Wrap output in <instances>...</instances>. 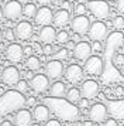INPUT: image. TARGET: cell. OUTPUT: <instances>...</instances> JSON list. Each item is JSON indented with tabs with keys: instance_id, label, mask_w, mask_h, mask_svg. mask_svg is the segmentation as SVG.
<instances>
[{
	"instance_id": "6da1fadb",
	"label": "cell",
	"mask_w": 124,
	"mask_h": 126,
	"mask_svg": "<svg viewBox=\"0 0 124 126\" xmlns=\"http://www.w3.org/2000/svg\"><path fill=\"white\" fill-rule=\"evenodd\" d=\"M25 99L24 94L20 91H7L0 96V116H6L7 113L17 112L18 109L25 106Z\"/></svg>"
},
{
	"instance_id": "7a4b0ae2",
	"label": "cell",
	"mask_w": 124,
	"mask_h": 126,
	"mask_svg": "<svg viewBox=\"0 0 124 126\" xmlns=\"http://www.w3.org/2000/svg\"><path fill=\"white\" fill-rule=\"evenodd\" d=\"M45 103H48V108L63 120H75L78 118V108L69 103V101H62V98H50L45 99Z\"/></svg>"
},
{
	"instance_id": "3957f363",
	"label": "cell",
	"mask_w": 124,
	"mask_h": 126,
	"mask_svg": "<svg viewBox=\"0 0 124 126\" xmlns=\"http://www.w3.org/2000/svg\"><path fill=\"white\" fill-rule=\"evenodd\" d=\"M87 10L97 20H106L110 16V4L106 0H89L87 1Z\"/></svg>"
},
{
	"instance_id": "277c9868",
	"label": "cell",
	"mask_w": 124,
	"mask_h": 126,
	"mask_svg": "<svg viewBox=\"0 0 124 126\" xmlns=\"http://www.w3.org/2000/svg\"><path fill=\"white\" fill-rule=\"evenodd\" d=\"M103 69H104V60L99 55H90L83 65V71L87 75L92 77H99L103 74Z\"/></svg>"
},
{
	"instance_id": "5b68a950",
	"label": "cell",
	"mask_w": 124,
	"mask_h": 126,
	"mask_svg": "<svg viewBox=\"0 0 124 126\" xmlns=\"http://www.w3.org/2000/svg\"><path fill=\"white\" fill-rule=\"evenodd\" d=\"M87 35H89V38L92 41H101L103 43L109 35L107 24H104L101 20H97L95 23H92L89 31H87Z\"/></svg>"
},
{
	"instance_id": "8992f818",
	"label": "cell",
	"mask_w": 124,
	"mask_h": 126,
	"mask_svg": "<svg viewBox=\"0 0 124 126\" xmlns=\"http://www.w3.org/2000/svg\"><path fill=\"white\" fill-rule=\"evenodd\" d=\"M87 115H89L90 120L93 123H103L109 116V110H107V106L104 103L97 102V103H93L89 108V113Z\"/></svg>"
},
{
	"instance_id": "52a82bcc",
	"label": "cell",
	"mask_w": 124,
	"mask_h": 126,
	"mask_svg": "<svg viewBox=\"0 0 124 126\" xmlns=\"http://www.w3.org/2000/svg\"><path fill=\"white\" fill-rule=\"evenodd\" d=\"M90 20L86 14H82V16H75V17L71 20V27H72V31L76 33L79 35H85L87 34V31L90 29Z\"/></svg>"
},
{
	"instance_id": "ba28073f",
	"label": "cell",
	"mask_w": 124,
	"mask_h": 126,
	"mask_svg": "<svg viewBox=\"0 0 124 126\" xmlns=\"http://www.w3.org/2000/svg\"><path fill=\"white\" fill-rule=\"evenodd\" d=\"M83 67H80L78 64H71L68 65V68H65L63 71V77L68 82L71 84H79L80 81L83 79Z\"/></svg>"
},
{
	"instance_id": "9c48e42d",
	"label": "cell",
	"mask_w": 124,
	"mask_h": 126,
	"mask_svg": "<svg viewBox=\"0 0 124 126\" xmlns=\"http://www.w3.org/2000/svg\"><path fill=\"white\" fill-rule=\"evenodd\" d=\"M23 14V6L17 0H10L7 1L3 7V16L7 20H17Z\"/></svg>"
},
{
	"instance_id": "30bf717a",
	"label": "cell",
	"mask_w": 124,
	"mask_h": 126,
	"mask_svg": "<svg viewBox=\"0 0 124 126\" xmlns=\"http://www.w3.org/2000/svg\"><path fill=\"white\" fill-rule=\"evenodd\" d=\"M52 18H54L52 10L48 6H41L34 16V23L39 27H44V26H50L52 23Z\"/></svg>"
},
{
	"instance_id": "8fae6325",
	"label": "cell",
	"mask_w": 124,
	"mask_h": 126,
	"mask_svg": "<svg viewBox=\"0 0 124 126\" xmlns=\"http://www.w3.org/2000/svg\"><path fill=\"white\" fill-rule=\"evenodd\" d=\"M0 77H1V81H3L4 85L14 86L20 81V71L14 65H9V67H6L3 69V72L0 74Z\"/></svg>"
},
{
	"instance_id": "7c38bea8",
	"label": "cell",
	"mask_w": 124,
	"mask_h": 126,
	"mask_svg": "<svg viewBox=\"0 0 124 126\" xmlns=\"http://www.w3.org/2000/svg\"><path fill=\"white\" fill-rule=\"evenodd\" d=\"M30 88L37 94H44L50 89V78L44 74H37L30 79Z\"/></svg>"
},
{
	"instance_id": "4fadbf2b",
	"label": "cell",
	"mask_w": 124,
	"mask_h": 126,
	"mask_svg": "<svg viewBox=\"0 0 124 126\" xmlns=\"http://www.w3.org/2000/svg\"><path fill=\"white\" fill-rule=\"evenodd\" d=\"M63 71H65V68H63V64L61 60H51L45 65L47 77L51 79H59L63 75Z\"/></svg>"
},
{
	"instance_id": "5bb4252c",
	"label": "cell",
	"mask_w": 124,
	"mask_h": 126,
	"mask_svg": "<svg viewBox=\"0 0 124 126\" xmlns=\"http://www.w3.org/2000/svg\"><path fill=\"white\" fill-rule=\"evenodd\" d=\"M99 89L100 86L97 84V81L95 79H86L82 82V86H80V94L82 96L86 98V99H93L99 95Z\"/></svg>"
},
{
	"instance_id": "9a60e30c",
	"label": "cell",
	"mask_w": 124,
	"mask_h": 126,
	"mask_svg": "<svg viewBox=\"0 0 124 126\" xmlns=\"http://www.w3.org/2000/svg\"><path fill=\"white\" fill-rule=\"evenodd\" d=\"M123 44H124V35L120 30L113 31V33H110L107 35V38H106L107 51H117L120 47H123Z\"/></svg>"
},
{
	"instance_id": "2e32d148",
	"label": "cell",
	"mask_w": 124,
	"mask_h": 126,
	"mask_svg": "<svg viewBox=\"0 0 124 126\" xmlns=\"http://www.w3.org/2000/svg\"><path fill=\"white\" fill-rule=\"evenodd\" d=\"M33 33H34V27L30 21H20V23H17L16 29H14L16 37L21 41L30 40L31 35H33Z\"/></svg>"
},
{
	"instance_id": "e0dca14e",
	"label": "cell",
	"mask_w": 124,
	"mask_h": 126,
	"mask_svg": "<svg viewBox=\"0 0 124 126\" xmlns=\"http://www.w3.org/2000/svg\"><path fill=\"white\" fill-rule=\"evenodd\" d=\"M92 51H93L92 46L87 41H79V43H76L75 48L72 50L73 57L76 58V60H79V61H86L92 55Z\"/></svg>"
},
{
	"instance_id": "ac0fdd59",
	"label": "cell",
	"mask_w": 124,
	"mask_h": 126,
	"mask_svg": "<svg viewBox=\"0 0 124 126\" xmlns=\"http://www.w3.org/2000/svg\"><path fill=\"white\" fill-rule=\"evenodd\" d=\"M24 57V51H23V46L17 44V43H11L10 46L6 48V58L13 64L20 63Z\"/></svg>"
},
{
	"instance_id": "d6986e66",
	"label": "cell",
	"mask_w": 124,
	"mask_h": 126,
	"mask_svg": "<svg viewBox=\"0 0 124 126\" xmlns=\"http://www.w3.org/2000/svg\"><path fill=\"white\" fill-rule=\"evenodd\" d=\"M33 113L28 109H18L14 115V125L16 126H31L33 125Z\"/></svg>"
},
{
	"instance_id": "ffe728a7",
	"label": "cell",
	"mask_w": 124,
	"mask_h": 126,
	"mask_svg": "<svg viewBox=\"0 0 124 126\" xmlns=\"http://www.w3.org/2000/svg\"><path fill=\"white\" fill-rule=\"evenodd\" d=\"M52 23L55 27H65L71 23V13L65 10V9H59L54 13V18Z\"/></svg>"
},
{
	"instance_id": "44dd1931",
	"label": "cell",
	"mask_w": 124,
	"mask_h": 126,
	"mask_svg": "<svg viewBox=\"0 0 124 126\" xmlns=\"http://www.w3.org/2000/svg\"><path fill=\"white\" fill-rule=\"evenodd\" d=\"M39 40L42 41L44 44H52L56 40V30L54 26H44L39 30Z\"/></svg>"
},
{
	"instance_id": "7402d4cb",
	"label": "cell",
	"mask_w": 124,
	"mask_h": 126,
	"mask_svg": "<svg viewBox=\"0 0 124 126\" xmlns=\"http://www.w3.org/2000/svg\"><path fill=\"white\" fill-rule=\"evenodd\" d=\"M109 115L114 118V119H124V101L118 99V101H113L109 106H107Z\"/></svg>"
},
{
	"instance_id": "603a6c76",
	"label": "cell",
	"mask_w": 124,
	"mask_h": 126,
	"mask_svg": "<svg viewBox=\"0 0 124 126\" xmlns=\"http://www.w3.org/2000/svg\"><path fill=\"white\" fill-rule=\"evenodd\" d=\"M51 116V109L48 108V105H35L33 110V118L37 122H47Z\"/></svg>"
},
{
	"instance_id": "cb8c5ba5",
	"label": "cell",
	"mask_w": 124,
	"mask_h": 126,
	"mask_svg": "<svg viewBox=\"0 0 124 126\" xmlns=\"http://www.w3.org/2000/svg\"><path fill=\"white\" fill-rule=\"evenodd\" d=\"M66 94V85L62 81H55L52 85H50V95L51 98H63Z\"/></svg>"
},
{
	"instance_id": "d4e9b609",
	"label": "cell",
	"mask_w": 124,
	"mask_h": 126,
	"mask_svg": "<svg viewBox=\"0 0 124 126\" xmlns=\"http://www.w3.org/2000/svg\"><path fill=\"white\" fill-rule=\"evenodd\" d=\"M65 96H66V101H69V102L72 103H78L79 99L82 98V94H80V89H78V88H69V89H66V94H65Z\"/></svg>"
},
{
	"instance_id": "484cf974",
	"label": "cell",
	"mask_w": 124,
	"mask_h": 126,
	"mask_svg": "<svg viewBox=\"0 0 124 126\" xmlns=\"http://www.w3.org/2000/svg\"><path fill=\"white\" fill-rule=\"evenodd\" d=\"M25 67H27V69H30V71H38V69L41 68V61H39L38 57L30 55V57H27Z\"/></svg>"
},
{
	"instance_id": "4316f807",
	"label": "cell",
	"mask_w": 124,
	"mask_h": 126,
	"mask_svg": "<svg viewBox=\"0 0 124 126\" xmlns=\"http://www.w3.org/2000/svg\"><path fill=\"white\" fill-rule=\"evenodd\" d=\"M37 10H38L37 6H35L34 3H31V1H28V3H25V4L23 6V14H24L25 17H28V18H34Z\"/></svg>"
},
{
	"instance_id": "83f0119b",
	"label": "cell",
	"mask_w": 124,
	"mask_h": 126,
	"mask_svg": "<svg viewBox=\"0 0 124 126\" xmlns=\"http://www.w3.org/2000/svg\"><path fill=\"white\" fill-rule=\"evenodd\" d=\"M112 63H113V65H116L118 68L124 67V55L120 54V52H114L112 55Z\"/></svg>"
},
{
	"instance_id": "f1b7e54d",
	"label": "cell",
	"mask_w": 124,
	"mask_h": 126,
	"mask_svg": "<svg viewBox=\"0 0 124 126\" xmlns=\"http://www.w3.org/2000/svg\"><path fill=\"white\" fill-rule=\"evenodd\" d=\"M69 40V33L65 31V30H61V31H58L56 33V43H59V44H65L66 41Z\"/></svg>"
},
{
	"instance_id": "f546056e",
	"label": "cell",
	"mask_w": 124,
	"mask_h": 126,
	"mask_svg": "<svg viewBox=\"0 0 124 126\" xmlns=\"http://www.w3.org/2000/svg\"><path fill=\"white\" fill-rule=\"evenodd\" d=\"M113 27L116 30H121L124 29V16L121 14V16H116V17L113 18Z\"/></svg>"
},
{
	"instance_id": "4dcf8cb0",
	"label": "cell",
	"mask_w": 124,
	"mask_h": 126,
	"mask_svg": "<svg viewBox=\"0 0 124 126\" xmlns=\"http://www.w3.org/2000/svg\"><path fill=\"white\" fill-rule=\"evenodd\" d=\"M73 12H75V16L86 14V12H87V6H86V3H78L76 6L73 7Z\"/></svg>"
},
{
	"instance_id": "1f68e13d",
	"label": "cell",
	"mask_w": 124,
	"mask_h": 126,
	"mask_svg": "<svg viewBox=\"0 0 124 126\" xmlns=\"http://www.w3.org/2000/svg\"><path fill=\"white\" fill-rule=\"evenodd\" d=\"M16 86H17V91H20L21 94H24V92L30 88V84L27 82V79H20L18 82H17Z\"/></svg>"
},
{
	"instance_id": "d6a6232c",
	"label": "cell",
	"mask_w": 124,
	"mask_h": 126,
	"mask_svg": "<svg viewBox=\"0 0 124 126\" xmlns=\"http://www.w3.org/2000/svg\"><path fill=\"white\" fill-rule=\"evenodd\" d=\"M54 57L55 60H66L68 58V50L63 47V48H59L56 52H54Z\"/></svg>"
},
{
	"instance_id": "836d02e7",
	"label": "cell",
	"mask_w": 124,
	"mask_h": 126,
	"mask_svg": "<svg viewBox=\"0 0 124 126\" xmlns=\"http://www.w3.org/2000/svg\"><path fill=\"white\" fill-rule=\"evenodd\" d=\"M3 38H6V40H9V41H13L14 38H16V34H14V30H11V29H7L3 33Z\"/></svg>"
},
{
	"instance_id": "e575fe53",
	"label": "cell",
	"mask_w": 124,
	"mask_h": 126,
	"mask_svg": "<svg viewBox=\"0 0 124 126\" xmlns=\"http://www.w3.org/2000/svg\"><path fill=\"white\" fill-rule=\"evenodd\" d=\"M92 50H93V51H97V52H103L104 51L101 41H93V44H92Z\"/></svg>"
},
{
	"instance_id": "d590c367",
	"label": "cell",
	"mask_w": 124,
	"mask_h": 126,
	"mask_svg": "<svg viewBox=\"0 0 124 126\" xmlns=\"http://www.w3.org/2000/svg\"><path fill=\"white\" fill-rule=\"evenodd\" d=\"M42 54L44 55H52L54 54V47L51 46V44H45L42 47Z\"/></svg>"
},
{
	"instance_id": "8d00e7d4",
	"label": "cell",
	"mask_w": 124,
	"mask_h": 126,
	"mask_svg": "<svg viewBox=\"0 0 124 126\" xmlns=\"http://www.w3.org/2000/svg\"><path fill=\"white\" fill-rule=\"evenodd\" d=\"M78 106L80 109H86V108H90L89 106V99H86V98H80V99H79V102H78Z\"/></svg>"
},
{
	"instance_id": "74e56055",
	"label": "cell",
	"mask_w": 124,
	"mask_h": 126,
	"mask_svg": "<svg viewBox=\"0 0 124 126\" xmlns=\"http://www.w3.org/2000/svg\"><path fill=\"white\" fill-rule=\"evenodd\" d=\"M103 123H104V126H118L117 119H114V118H107Z\"/></svg>"
},
{
	"instance_id": "f35d334b",
	"label": "cell",
	"mask_w": 124,
	"mask_h": 126,
	"mask_svg": "<svg viewBox=\"0 0 124 126\" xmlns=\"http://www.w3.org/2000/svg\"><path fill=\"white\" fill-rule=\"evenodd\" d=\"M44 126H62V125H61V122H59L58 119H48L47 122H45Z\"/></svg>"
},
{
	"instance_id": "ab89813d",
	"label": "cell",
	"mask_w": 124,
	"mask_h": 126,
	"mask_svg": "<svg viewBox=\"0 0 124 126\" xmlns=\"http://www.w3.org/2000/svg\"><path fill=\"white\" fill-rule=\"evenodd\" d=\"M23 51H24V55L30 57V55H33L34 48H33V46H25V47H23Z\"/></svg>"
},
{
	"instance_id": "60d3db41",
	"label": "cell",
	"mask_w": 124,
	"mask_h": 126,
	"mask_svg": "<svg viewBox=\"0 0 124 126\" xmlns=\"http://www.w3.org/2000/svg\"><path fill=\"white\" fill-rule=\"evenodd\" d=\"M116 7H117V10L121 14H124V0H117L116 1Z\"/></svg>"
},
{
	"instance_id": "b9f144b4",
	"label": "cell",
	"mask_w": 124,
	"mask_h": 126,
	"mask_svg": "<svg viewBox=\"0 0 124 126\" xmlns=\"http://www.w3.org/2000/svg\"><path fill=\"white\" fill-rule=\"evenodd\" d=\"M75 46H76V43H75V41H72V40H68L66 43H65V48H66L68 51H69V50H73V48H75Z\"/></svg>"
},
{
	"instance_id": "7bdbcfd3",
	"label": "cell",
	"mask_w": 124,
	"mask_h": 126,
	"mask_svg": "<svg viewBox=\"0 0 124 126\" xmlns=\"http://www.w3.org/2000/svg\"><path fill=\"white\" fill-rule=\"evenodd\" d=\"M35 102H37V99H35L34 96L25 99V105H28V106H35Z\"/></svg>"
},
{
	"instance_id": "ee69618b",
	"label": "cell",
	"mask_w": 124,
	"mask_h": 126,
	"mask_svg": "<svg viewBox=\"0 0 124 126\" xmlns=\"http://www.w3.org/2000/svg\"><path fill=\"white\" fill-rule=\"evenodd\" d=\"M116 95H118V96H121V95H123L124 94V88L123 86H117V88H116Z\"/></svg>"
},
{
	"instance_id": "f6af8a7d",
	"label": "cell",
	"mask_w": 124,
	"mask_h": 126,
	"mask_svg": "<svg viewBox=\"0 0 124 126\" xmlns=\"http://www.w3.org/2000/svg\"><path fill=\"white\" fill-rule=\"evenodd\" d=\"M37 1H38L41 6H48V4L52 3V0H37Z\"/></svg>"
},
{
	"instance_id": "bcb514c9",
	"label": "cell",
	"mask_w": 124,
	"mask_h": 126,
	"mask_svg": "<svg viewBox=\"0 0 124 126\" xmlns=\"http://www.w3.org/2000/svg\"><path fill=\"white\" fill-rule=\"evenodd\" d=\"M62 9H65V10H68V12H69V10L72 9V4H71V1H63V7H62Z\"/></svg>"
},
{
	"instance_id": "7dc6e473",
	"label": "cell",
	"mask_w": 124,
	"mask_h": 126,
	"mask_svg": "<svg viewBox=\"0 0 124 126\" xmlns=\"http://www.w3.org/2000/svg\"><path fill=\"white\" fill-rule=\"evenodd\" d=\"M0 126H13V123H11L10 120H3V122L0 123Z\"/></svg>"
},
{
	"instance_id": "c3c4849f",
	"label": "cell",
	"mask_w": 124,
	"mask_h": 126,
	"mask_svg": "<svg viewBox=\"0 0 124 126\" xmlns=\"http://www.w3.org/2000/svg\"><path fill=\"white\" fill-rule=\"evenodd\" d=\"M33 77H34V75H33V71H30V69H28L27 72H25V78H27V79H31Z\"/></svg>"
},
{
	"instance_id": "681fc988",
	"label": "cell",
	"mask_w": 124,
	"mask_h": 126,
	"mask_svg": "<svg viewBox=\"0 0 124 126\" xmlns=\"http://www.w3.org/2000/svg\"><path fill=\"white\" fill-rule=\"evenodd\" d=\"M82 126H95V125H93L92 120H85L83 123H82Z\"/></svg>"
},
{
	"instance_id": "f907efd6",
	"label": "cell",
	"mask_w": 124,
	"mask_h": 126,
	"mask_svg": "<svg viewBox=\"0 0 124 126\" xmlns=\"http://www.w3.org/2000/svg\"><path fill=\"white\" fill-rule=\"evenodd\" d=\"M3 17H4V16H3V7H0V20Z\"/></svg>"
},
{
	"instance_id": "816d5d0a",
	"label": "cell",
	"mask_w": 124,
	"mask_h": 126,
	"mask_svg": "<svg viewBox=\"0 0 124 126\" xmlns=\"http://www.w3.org/2000/svg\"><path fill=\"white\" fill-rule=\"evenodd\" d=\"M75 1H76V3H87L89 0H75Z\"/></svg>"
},
{
	"instance_id": "f5cc1de1",
	"label": "cell",
	"mask_w": 124,
	"mask_h": 126,
	"mask_svg": "<svg viewBox=\"0 0 124 126\" xmlns=\"http://www.w3.org/2000/svg\"><path fill=\"white\" fill-rule=\"evenodd\" d=\"M17 1H20V3H24V4H25V3H28V1H31V0H17Z\"/></svg>"
},
{
	"instance_id": "db71d44e",
	"label": "cell",
	"mask_w": 124,
	"mask_h": 126,
	"mask_svg": "<svg viewBox=\"0 0 124 126\" xmlns=\"http://www.w3.org/2000/svg\"><path fill=\"white\" fill-rule=\"evenodd\" d=\"M1 41H3V31L0 30V43H1Z\"/></svg>"
},
{
	"instance_id": "11a10c76",
	"label": "cell",
	"mask_w": 124,
	"mask_h": 126,
	"mask_svg": "<svg viewBox=\"0 0 124 126\" xmlns=\"http://www.w3.org/2000/svg\"><path fill=\"white\" fill-rule=\"evenodd\" d=\"M31 126H39V125H38V123H33Z\"/></svg>"
},
{
	"instance_id": "9f6ffc18",
	"label": "cell",
	"mask_w": 124,
	"mask_h": 126,
	"mask_svg": "<svg viewBox=\"0 0 124 126\" xmlns=\"http://www.w3.org/2000/svg\"><path fill=\"white\" fill-rule=\"evenodd\" d=\"M121 68H123L121 69V74H124V67H121Z\"/></svg>"
},
{
	"instance_id": "6f0895ef",
	"label": "cell",
	"mask_w": 124,
	"mask_h": 126,
	"mask_svg": "<svg viewBox=\"0 0 124 126\" xmlns=\"http://www.w3.org/2000/svg\"><path fill=\"white\" fill-rule=\"evenodd\" d=\"M0 1H3V0H0Z\"/></svg>"
},
{
	"instance_id": "680465c9",
	"label": "cell",
	"mask_w": 124,
	"mask_h": 126,
	"mask_svg": "<svg viewBox=\"0 0 124 126\" xmlns=\"http://www.w3.org/2000/svg\"><path fill=\"white\" fill-rule=\"evenodd\" d=\"M123 55H124V52H123Z\"/></svg>"
}]
</instances>
